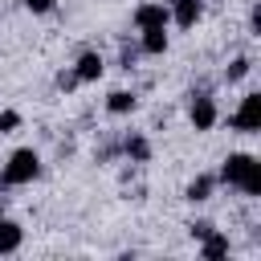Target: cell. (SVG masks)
<instances>
[{
  "instance_id": "ac0fdd59",
  "label": "cell",
  "mask_w": 261,
  "mask_h": 261,
  "mask_svg": "<svg viewBox=\"0 0 261 261\" xmlns=\"http://www.w3.org/2000/svg\"><path fill=\"white\" fill-rule=\"evenodd\" d=\"M20 4H24L33 16H45V12H53V8H57V0H20Z\"/></svg>"
},
{
  "instance_id": "2e32d148",
  "label": "cell",
  "mask_w": 261,
  "mask_h": 261,
  "mask_svg": "<svg viewBox=\"0 0 261 261\" xmlns=\"http://www.w3.org/2000/svg\"><path fill=\"white\" fill-rule=\"evenodd\" d=\"M20 126V110H0V135H12Z\"/></svg>"
},
{
  "instance_id": "8fae6325",
  "label": "cell",
  "mask_w": 261,
  "mask_h": 261,
  "mask_svg": "<svg viewBox=\"0 0 261 261\" xmlns=\"http://www.w3.org/2000/svg\"><path fill=\"white\" fill-rule=\"evenodd\" d=\"M237 192H245V196H261V159H257V155H253V159H249V167L241 171Z\"/></svg>"
},
{
  "instance_id": "7c38bea8",
  "label": "cell",
  "mask_w": 261,
  "mask_h": 261,
  "mask_svg": "<svg viewBox=\"0 0 261 261\" xmlns=\"http://www.w3.org/2000/svg\"><path fill=\"white\" fill-rule=\"evenodd\" d=\"M212 188H216V175H196L184 188V200L188 204H204V200H212Z\"/></svg>"
},
{
  "instance_id": "ffe728a7",
  "label": "cell",
  "mask_w": 261,
  "mask_h": 261,
  "mask_svg": "<svg viewBox=\"0 0 261 261\" xmlns=\"http://www.w3.org/2000/svg\"><path fill=\"white\" fill-rule=\"evenodd\" d=\"M249 33L261 37V8H253V16H249Z\"/></svg>"
},
{
  "instance_id": "30bf717a",
  "label": "cell",
  "mask_w": 261,
  "mask_h": 261,
  "mask_svg": "<svg viewBox=\"0 0 261 261\" xmlns=\"http://www.w3.org/2000/svg\"><path fill=\"white\" fill-rule=\"evenodd\" d=\"M200 257H204V261H220V257H228V237H224L220 228H212V232L200 241Z\"/></svg>"
},
{
  "instance_id": "ba28073f",
  "label": "cell",
  "mask_w": 261,
  "mask_h": 261,
  "mask_svg": "<svg viewBox=\"0 0 261 261\" xmlns=\"http://www.w3.org/2000/svg\"><path fill=\"white\" fill-rule=\"evenodd\" d=\"M73 73L82 77V82H98L102 73H106V61H102V53H94V49H86L77 61H73Z\"/></svg>"
},
{
  "instance_id": "e0dca14e",
  "label": "cell",
  "mask_w": 261,
  "mask_h": 261,
  "mask_svg": "<svg viewBox=\"0 0 261 261\" xmlns=\"http://www.w3.org/2000/svg\"><path fill=\"white\" fill-rule=\"evenodd\" d=\"M77 86H82V77H77L73 69H61V73H57V90L69 94V90H77Z\"/></svg>"
},
{
  "instance_id": "277c9868",
  "label": "cell",
  "mask_w": 261,
  "mask_h": 261,
  "mask_svg": "<svg viewBox=\"0 0 261 261\" xmlns=\"http://www.w3.org/2000/svg\"><path fill=\"white\" fill-rule=\"evenodd\" d=\"M167 12H171V24L196 29V20L204 16V0H167Z\"/></svg>"
},
{
  "instance_id": "4fadbf2b",
  "label": "cell",
  "mask_w": 261,
  "mask_h": 261,
  "mask_svg": "<svg viewBox=\"0 0 261 261\" xmlns=\"http://www.w3.org/2000/svg\"><path fill=\"white\" fill-rule=\"evenodd\" d=\"M135 106H139V98L130 90H110L106 94V110L110 114H135Z\"/></svg>"
},
{
  "instance_id": "44dd1931",
  "label": "cell",
  "mask_w": 261,
  "mask_h": 261,
  "mask_svg": "<svg viewBox=\"0 0 261 261\" xmlns=\"http://www.w3.org/2000/svg\"><path fill=\"white\" fill-rule=\"evenodd\" d=\"M0 216H4V200H0Z\"/></svg>"
},
{
  "instance_id": "d6986e66",
  "label": "cell",
  "mask_w": 261,
  "mask_h": 261,
  "mask_svg": "<svg viewBox=\"0 0 261 261\" xmlns=\"http://www.w3.org/2000/svg\"><path fill=\"white\" fill-rule=\"evenodd\" d=\"M212 228H216L212 220H192V224H188V232H192V241H204V237H208Z\"/></svg>"
},
{
  "instance_id": "5b68a950",
  "label": "cell",
  "mask_w": 261,
  "mask_h": 261,
  "mask_svg": "<svg viewBox=\"0 0 261 261\" xmlns=\"http://www.w3.org/2000/svg\"><path fill=\"white\" fill-rule=\"evenodd\" d=\"M159 24H171V12H167V4H159V0H147V4H139V8H135V29H159Z\"/></svg>"
},
{
  "instance_id": "9a60e30c",
  "label": "cell",
  "mask_w": 261,
  "mask_h": 261,
  "mask_svg": "<svg viewBox=\"0 0 261 261\" xmlns=\"http://www.w3.org/2000/svg\"><path fill=\"white\" fill-rule=\"evenodd\" d=\"M122 151H126L130 159H139V163H143V159L151 155V147H147V139H139V135H130V139L122 143Z\"/></svg>"
},
{
  "instance_id": "3957f363",
  "label": "cell",
  "mask_w": 261,
  "mask_h": 261,
  "mask_svg": "<svg viewBox=\"0 0 261 261\" xmlns=\"http://www.w3.org/2000/svg\"><path fill=\"white\" fill-rule=\"evenodd\" d=\"M216 118H220V110H216V102L208 98V94H196L192 98V106H188V122H192V130H212L216 126Z\"/></svg>"
},
{
  "instance_id": "7a4b0ae2",
  "label": "cell",
  "mask_w": 261,
  "mask_h": 261,
  "mask_svg": "<svg viewBox=\"0 0 261 261\" xmlns=\"http://www.w3.org/2000/svg\"><path fill=\"white\" fill-rule=\"evenodd\" d=\"M232 130H241V135H257L261 130V94L257 90H249L245 98H241V106L232 110Z\"/></svg>"
},
{
  "instance_id": "8992f818",
  "label": "cell",
  "mask_w": 261,
  "mask_h": 261,
  "mask_svg": "<svg viewBox=\"0 0 261 261\" xmlns=\"http://www.w3.org/2000/svg\"><path fill=\"white\" fill-rule=\"evenodd\" d=\"M249 151H232L224 163H220V171H216V184H228V188H237V179H241V171L249 167Z\"/></svg>"
},
{
  "instance_id": "9c48e42d",
  "label": "cell",
  "mask_w": 261,
  "mask_h": 261,
  "mask_svg": "<svg viewBox=\"0 0 261 261\" xmlns=\"http://www.w3.org/2000/svg\"><path fill=\"white\" fill-rule=\"evenodd\" d=\"M20 245H24V228H20L16 220L0 216V257H4V253H16Z\"/></svg>"
},
{
  "instance_id": "52a82bcc",
  "label": "cell",
  "mask_w": 261,
  "mask_h": 261,
  "mask_svg": "<svg viewBox=\"0 0 261 261\" xmlns=\"http://www.w3.org/2000/svg\"><path fill=\"white\" fill-rule=\"evenodd\" d=\"M139 33H143L139 49H143L147 57H163V53H167V45H171V37H167V24H159V29H139Z\"/></svg>"
},
{
  "instance_id": "6da1fadb",
  "label": "cell",
  "mask_w": 261,
  "mask_h": 261,
  "mask_svg": "<svg viewBox=\"0 0 261 261\" xmlns=\"http://www.w3.org/2000/svg\"><path fill=\"white\" fill-rule=\"evenodd\" d=\"M41 175V155L33 147H16L8 159H4V171H0V184L4 188H24Z\"/></svg>"
},
{
  "instance_id": "5bb4252c",
  "label": "cell",
  "mask_w": 261,
  "mask_h": 261,
  "mask_svg": "<svg viewBox=\"0 0 261 261\" xmlns=\"http://www.w3.org/2000/svg\"><path fill=\"white\" fill-rule=\"evenodd\" d=\"M249 69H253V57H232V61H228V69H224V82L232 86V82L249 77Z\"/></svg>"
}]
</instances>
